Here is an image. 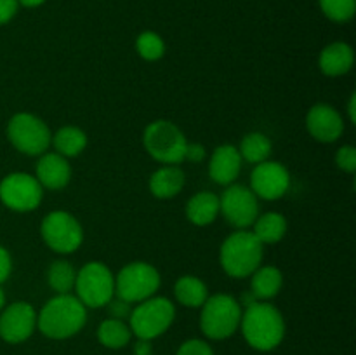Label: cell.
Segmentation results:
<instances>
[{
    "mask_svg": "<svg viewBox=\"0 0 356 355\" xmlns=\"http://www.w3.org/2000/svg\"><path fill=\"white\" fill-rule=\"evenodd\" d=\"M87 308L75 294H56L37 313V327L51 340H66L83 329Z\"/></svg>",
    "mask_w": 356,
    "mask_h": 355,
    "instance_id": "6da1fadb",
    "label": "cell"
},
{
    "mask_svg": "<svg viewBox=\"0 0 356 355\" xmlns=\"http://www.w3.org/2000/svg\"><path fill=\"white\" fill-rule=\"evenodd\" d=\"M240 329L250 347L259 352H270L284 340L285 320L275 305L256 301L242 312Z\"/></svg>",
    "mask_w": 356,
    "mask_h": 355,
    "instance_id": "7a4b0ae2",
    "label": "cell"
},
{
    "mask_svg": "<svg viewBox=\"0 0 356 355\" xmlns=\"http://www.w3.org/2000/svg\"><path fill=\"white\" fill-rule=\"evenodd\" d=\"M264 246L250 230H236L225 239L219 249V263L228 277L247 278L261 267Z\"/></svg>",
    "mask_w": 356,
    "mask_h": 355,
    "instance_id": "3957f363",
    "label": "cell"
},
{
    "mask_svg": "<svg viewBox=\"0 0 356 355\" xmlns=\"http://www.w3.org/2000/svg\"><path fill=\"white\" fill-rule=\"evenodd\" d=\"M188 139L184 132L170 120H153L143 132V146L152 159L163 166H179L184 162Z\"/></svg>",
    "mask_w": 356,
    "mask_h": 355,
    "instance_id": "277c9868",
    "label": "cell"
},
{
    "mask_svg": "<svg viewBox=\"0 0 356 355\" xmlns=\"http://www.w3.org/2000/svg\"><path fill=\"white\" fill-rule=\"evenodd\" d=\"M200 308V329L211 340H226L240 327L243 308L232 294L209 296Z\"/></svg>",
    "mask_w": 356,
    "mask_h": 355,
    "instance_id": "5b68a950",
    "label": "cell"
},
{
    "mask_svg": "<svg viewBox=\"0 0 356 355\" xmlns=\"http://www.w3.org/2000/svg\"><path fill=\"white\" fill-rule=\"evenodd\" d=\"M176 319V306L169 298L152 296L141 303H136L129 315V327L139 340H155L172 326Z\"/></svg>",
    "mask_w": 356,
    "mask_h": 355,
    "instance_id": "8992f818",
    "label": "cell"
},
{
    "mask_svg": "<svg viewBox=\"0 0 356 355\" xmlns=\"http://www.w3.org/2000/svg\"><path fill=\"white\" fill-rule=\"evenodd\" d=\"M159 270L146 261H132L115 275V296L127 303H141L160 289Z\"/></svg>",
    "mask_w": 356,
    "mask_h": 355,
    "instance_id": "52a82bcc",
    "label": "cell"
},
{
    "mask_svg": "<svg viewBox=\"0 0 356 355\" xmlns=\"http://www.w3.org/2000/svg\"><path fill=\"white\" fill-rule=\"evenodd\" d=\"M7 139L19 153L30 157H40L49 152L52 132L40 117L28 111L13 115L7 124Z\"/></svg>",
    "mask_w": 356,
    "mask_h": 355,
    "instance_id": "ba28073f",
    "label": "cell"
},
{
    "mask_svg": "<svg viewBox=\"0 0 356 355\" xmlns=\"http://www.w3.org/2000/svg\"><path fill=\"white\" fill-rule=\"evenodd\" d=\"M75 296L86 308H103L115 296V275L101 261H89L76 271Z\"/></svg>",
    "mask_w": 356,
    "mask_h": 355,
    "instance_id": "9c48e42d",
    "label": "cell"
},
{
    "mask_svg": "<svg viewBox=\"0 0 356 355\" xmlns=\"http://www.w3.org/2000/svg\"><path fill=\"white\" fill-rule=\"evenodd\" d=\"M40 235L45 246L58 254H72L83 242V228L68 211H51L40 223Z\"/></svg>",
    "mask_w": 356,
    "mask_h": 355,
    "instance_id": "30bf717a",
    "label": "cell"
},
{
    "mask_svg": "<svg viewBox=\"0 0 356 355\" xmlns=\"http://www.w3.org/2000/svg\"><path fill=\"white\" fill-rule=\"evenodd\" d=\"M219 214L236 230H247L259 216V198L249 187L228 184L219 197Z\"/></svg>",
    "mask_w": 356,
    "mask_h": 355,
    "instance_id": "8fae6325",
    "label": "cell"
},
{
    "mask_svg": "<svg viewBox=\"0 0 356 355\" xmlns=\"http://www.w3.org/2000/svg\"><path fill=\"white\" fill-rule=\"evenodd\" d=\"M44 188L28 173H10L0 181V200L16 212H31L40 205Z\"/></svg>",
    "mask_w": 356,
    "mask_h": 355,
    "instance_id": "7c38bea8",
    "label": "cell"
},
{
    "mask_svg": "<svg viewBox=\"0 0 356 355\" xmlns=\"http://www.w3.org/2000/svg\"><path fill=\"white\" fill-rule=\"evenodd\" d=\"M250 190L263 200H278L291 188V173L277 160H264L256 164L250 174Z\"/></svg>",
    "mask_w": 356,
    "mask_h": 355,
    "instance_id": "4fadbf2b",
    "label": "cell"
},
{
    "mask_svg": "<svg viewBox=\"0 0 356 355\" xmlns=\"http://www.w3.org/2000/svg\"><path fill=\"white\" fill-rule=\"evenodd\" d=\"M37 327V312L26 301H14L0 313V338L7 343H23Z\"/></svg>",
    "mask_w": 356,
    "mask_h": 355,
    "instance_id": "5bb4252c",
    "label": "cell"
},
{
    "mask_svg": "<svg viewBox=\"0 0 356 355\" xmlns=\"http://www.w3.org/2000/svg\"><path fill=\"white\" fill-rule=\"evenodd\" d=\"M306 129L316 141L334 143L344 132L343 115L327 103L313 104L306 115Z\"/></svg>",
    "mask_w": 356,
    "mask_h": 355,
    "instance_id": "9a60e30c",
    "label": "cell"
},
{
    "mask_svg": "<svg viewBox=\"0 0 356 355\" xmlns=\"http://www.w3.org/2000/svg\"><path fill=\"white\" fill-rule=\"evenodd\" d=\"M35 178L44 190H63L72 180V166L59 153L45 152L35 166Z\"/></svg>",
    "mask_w": 356,
    "mask_h": 355,
    "instance_id": "2e32d148",
    "label": "cell"
},
{
    "mask_svg": "<svg viewBox=\"0 0 356 355\" xmlns=\"http://www.w3.org/2000/svg\"><path fill=\"white\" fill-rule=\"evenodd\" d=\"M242 164V155L236 146L221 145L212 152L211 160H209V176L214 183L228 187L238 180Z\"/></svg>",
    "mask_w": 356,
    "mask_h": 355,
    "instance_id": "e0dca14e",
    "label": "cell"
},
{
    "mask_svg": "<svg viewBox=\"0 0 356 355\" xmlns=\"http://www.w3.org/2000/svg\"><path fill=\"white\" fill-rule=\"evenodd\" d=\"M355 63L353 47L346 42H332L325 45L320 52L318 66L323 75L327 77H341L346 75Z\"/></svg>",
    "mask_w": 356,
    "mask_h": 355,
    "instance_id": "ac0fdd59",
    "label": "cell"
},
{
    "mask_svg": "<svg viewBox=\"0 0 356 355\" xmlns=\"http://www.w3.org/2000/svg\"><path fill=\"white\" fill-rule=\"evenodd\" d=\"M184 183H186V176L179 166H162L149 176L148 187L153 197L167 200L179 195Z\"/></svg>",
    "mask_w": 356,
    "mask_h": 355,
    "instance_id": "d6986e66",
    "label": "cell"
},
{
    "mask_svg": "<svg viewBox=\"0 0 356 355\" xmlns=\"http://www.w3.org/2000/svg\"><path fill=\"white\" fill-rule=\"evenodd\" d=\"M186 219L195 226H207L219 214V197L212 191H198L186 202Z\"/></svg>",
    "mask_w": 356,
    "mask_h": 355,
    "instance_id": "ffe728a7",
    "label": "cell"
},
{
    "mask_svg": "<svg viewBox=\"0 0 356 355\" xmlns=\"http://www.w3.org/2000/svg\"><path fill=\"white\" fill-rule=\"evenodd\" d=\"M284 285V274L277 267L261 265L252 275H250V291L256 296L257 301H268L273 299L280 292Z\"/></svg>",
    "mask_w": 356,
    "mask_h": 355,
    "instance_id": "44dd1931",
    "label": "cell"
},
{
    "mask_svg": "<svg viewBox=\"0 0 356 355\" xmlns=\"http://www.w3.org/2000/svg\"><path fill=\"white\" fill-rule=\"evenodd\" d=\"M250 232L256 235V239L263 246L278 244L287 233V219L280 212H264V214L257 216Z\"/></svg>",
    "mask_w": 356,
    "mask_h": 355,
    "instance_id": "7402d4cb",
    "label": "cell"
},
{
    "mask_svg": "<svg viewBox=\"0 0 356 355\" xmlns=\"http://www.w3.org/2000/svg\"><path fill=\"white\" fill-rule=\"evenodd\" d=\"M174 298L188 308H200L209 298L207 284L195 275H183L174 284Z\"/></svg>",
    "mask_w": 356,
    "mask_h": 355,
    "instance_id": "603a6c76",
    "label": "cell"
},
{
    "mask_svg": "<svg viewBox=\"0 0 356 355\" xmlns=\"http://www.w3.org/2000/svg\"><path fill=\"white\" fill-rule=\"evenodd\" d=\"M51 145L54 146L56 153L65 159H72V157H79L86 150L87 134L75 125H65L52 134Z\"/></svg>",
    "mask_w": 356,
    "mask_h": 355,
    "instance_id": "cb8c5ba5",
    "label": "cell"
},
{
    "mask_svg": "<svg viewBox=\"0 0 356 355\" xmlns=\"http://www.w3.org/2000/svg\"><path fill=\"white\" fill-rule=\"evenodd\" d=\"M97 340L106 348H124L125 345L131 343L132 331L125 320L118 319H104L97 327Z\"/></svg>",
    "mask_w": 356,
    "mask_h": 355,
    "instance_id": "d4e9b609",
    "label": "cell"
},
{
    "mask_svg": "<svg viewBox=\"0 0 356 355\" xmlns=\"http://www.w3.org/2000/svg\"><path fill=\"white\" fill-rule=\"evenodd\" d=\"M271 150H273V143L263 132H249V134L243 136V139L240 141L238 152L242 155V160L249 164H261L264 160H270Z\"/></svg>",
    "mask_w": 356,
    "mask_h": 355,
    "instance_id": "484cf974",
    "label": "cell"
},
{
    "mask_svg": "<svg viewBox=\"0 0 356 355\" xmlns=\"http://www.w3.org/2000/svg\"><path fill=\"white\" fill-rule=\"evenodd\" d=\"M76 270L70 261L56 260L47 268V284L56 294H70L75 287Z\"/></svg>",
    "mask_w": 356,
    "mask_h": 355,
    "instance_id": "4316f807",
    "label": "cell"
},
{
    "mask_svg": "<svg viewBox=\"0 0 356 355\" xmlns=\"http://www.w3.org/2000/svg\"><path fill=\"white\" fill-rule=\"evenodd\" d=\"M136 51L145 61H159L165 54V42L155 31H143L136 38Z\"/></svg>",
    "mask_w": 356,
    "mask_h": 355,
    "instance_id": "83f0119b",
    "label": "cell"
},
{
    "mask_svg": "<svg viewBox=\"0 0 356 355\" xmlns=\"http://www.w3.org/2000/svg\"><path fill=\"white\" fill-rule=\"evenodd\" d=\"M323 14L330 21L336 23H346L355 16L356 0H318Z\"/></svg>",
    "mask_w": 356,
    "mask_h": 355,
    "instance_id": "f1b7e54d",
    "label": "cell"
},
{
    "mask_svg": "<svg viewBox=\"0 0 356 355\" xmlns=\"http://www.w3.org/2000/svg\"><path fill=\"white\" fill-rule=\"evenodd\" d=\"M336 166L343 173L353 174L356 171V148L353 145H344L336 153Z\"/></svg>",
    "mask_w": 356,
    "mask_h": 355,
    "instance_id": "f546056e",
    "label": "cell"
},
{
    "mask_svg": "<svg viewBox=\"0 0 356 355\" xmlns=\"http://www.w3.org/2000/svg\"><path fill=\"white\" fill-rule=\"evenodd\" d=\"M176 355H214V352L204 340H188L181 345Z\"/></svg>",
    "mask_w": 356,
    "mask_h": 355,
    "instance_id": "4dcf8cb0",
    "label": "cell"
},
{
    "mask_svg": "<svg viewBox=\"0 0 356 355\" xmlns=\"http://www.w3.org/2000/svg\"><path fill=\"white\" fill-rule=\"evenodd\" d=\"M106 306H108V312H110L111 319H118V320L127 319L129 320V315H131V312H132L131 303L124 301V299H120L118 296H113Z\"/></svg>",
    "mask_w": 356,
    "mask_h": 355,
    "instance_id": "1f68e13d",
    "label": "cell"
},
{
    "mask_svg": "<svg viewBox=\"0 0 356 355\" xmlns=\"http://www.w3.org/2000/svg\"><path fill=\"white\" fill-rule=\"evenodd\" d=\"M10 271H13V256L6 247L0 246V284L9 278Z\"/></svg>",
    "mask_w": 356,
    "mask_h": 355,
    "instance_id": "d6a6232c",
    "label": "cell"
},
{
    "mask_svg": "<svg viewBox=\"0 0 356 355\" xmlns=\"http://www.w3.org/2000/svg\"><path fill=\"white\" fill-rule=\"evenodd\" d=\"M19 2L17 0H0V24H6L16 16Z\"/></svg>",
    "mask_w": 356,
    "mask_h": 355,
    "instance_id": "836d02e7",
    "label": "cell"
},
{
    "mask_svg": "<svg viewBox=\"0 0 356 355\" xmlns=\"http://www.w3.org/2000/svg\"><path fill=\"white\" fill-rule=\"evenodd\" d=\"M207 152H205V146L200 143H188L186 152H184V160H190V162L198 164L205 159Z\"/></svg>",
    "mask_w": 356,
    "mask_h": 355,
    "instance_id": "e575fe53",
    "label": "cell"
},
{
    "mask_svg": "<svg viewBox=\"0 0 356 355\" xmlns=\"http://www.w3.org/2000/svg\"><path fill=\"white\" fill-rule=\"evenodd\" d=\"M153 347L149 340H139L134 343V355H152Z\"/></svg>",
    "mask_w": 356,
    "mask_h": 355,
    "instance_id": "d590c367",
    "label": "cell"
},
{
    "mask_svg": "<svg viewBox=\"0 0 356 355\" xmlns=\"http://www.w3.org/2000/svg\"><path fill=\"white\" fill-rule=\"evenodd\" d=\"M348 118H350L351 124L356 122V94L353 93L350 96V101H348Z\"/></svg>",
    "mask_w": 356,
    "mask_h": 355,
    "instance_id": "8d00e7d4",
    "label": "cell"
},
{
    "mask_svg": "<svg viewBox=\"0 0 356 355\" xmlns=\"http://www.w3.org/2000/svg\"><path fill=\"white\" fill-rule=\"evenodd\" d=\"M17 2H19V6L28 7V9H31V7L42 6V3H44L45 0H17Z\"/></svg>",
    "mask_w": 356,
    "mask_h": 355,
    "instance_id": "74e56055",
    "label": "cell"
},
{
    "mask_svg": "<svg viewBox=\"0 0 356 355\" xmlns=\"http://www.w3.org/2000/svg\"><path fill=\"white\" fill-rule=\"evenodd\" d=\"M3 306H6V292H3V289L0 287V312L3 310Z\"/></svg>",
    "mask_w": 356,
    "mask_h": 355,
    "instance_id": "f35d334b",
    "label": "cell"
}]
</instances>
